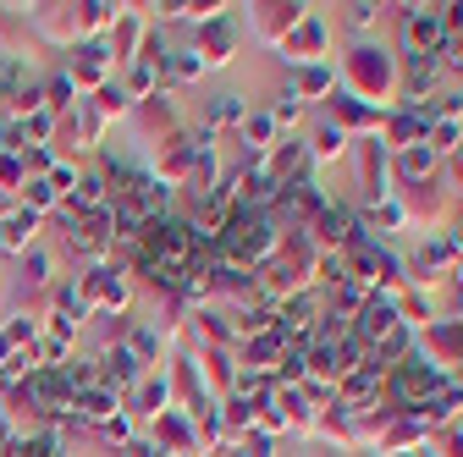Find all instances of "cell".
<instances>
[{"instance_id":"cell-1","label":"cell","mask_w":463,"mask_h":457,"mask_svg":"<svg viewBox=\"0 0 463 457\" xmlns=\"http://www.w3.org/2000/svg\"><path fill=\"white\" fill-rule=\"evenodd\" d=\"M39 220H44V215H33V210L17 204L6 220H0V254H17V259H23V254L33 248V238H39Z\"/></svg>"},{"instance_id":"cell-4","label":"cell","mask_w":463,"mask_h":457,"mask_svg":"<svg viewBox=\"0 0 463 457\" xmlns=\"http://www.w3.org/2000/svg\"><path fill=\"white\" fill-rule=\"evenodd\" d=\"M99 435H105V441H122V446H128V435H133V424H128L122 414H110V419L99 424Z\"/></svg>"},{"instance_id":"cell-6","label":"cell","mask_w":463,"mask_h":457,"mask_svg":"<svg viewBox=\"0 0 463 457\" xmlns=\"http://www.w3.org/2000/svg\"><path fill=\"white\" fill-rule=\"evenodd\" d=\"M0 403H6V386H0Z\"/></svg>"},{"instance_id":"cell-2","label":"cell","mask_w":463,"mask_h":457,"mask_svg":"<svg viewBox=\"0 0 463 457\" xmlns=\"http://www.w3.org/2000/svg\"><path fill=\"white\" fill-rule=\"evenodd\" d=\"M23 281H28V287H44V281H50V254L44 248H28L23 254Z\"/></svg>"},{"instance_id":"cell-3","label":"cell","mask_w":463,"mask_h":457,"mask_svg":"<svg viewBox=\"0 0 463 457\" xmlns=\"http://www.w3.org/2000/svg\"><path fill=\"white\" fill-rule=\"evenodd\" d=\"M149 89H155V67H144V61H138V67L128 72V89H122V94H149Z\"/></svg>"},{"instance_id":"cell-5","label":"cell","mask_w":463,"mask_h":457,"mask_svg":"<svg viewBox=\"0 0 463 457\" xmlns=\"http://www.w3.org/2000/svg\"><path fill=\"white\" fill-rule=\"evenodd\" d=\"M160 403H165V380H144V408L138 414H160Z\"/></svg>"}]
</instances>
